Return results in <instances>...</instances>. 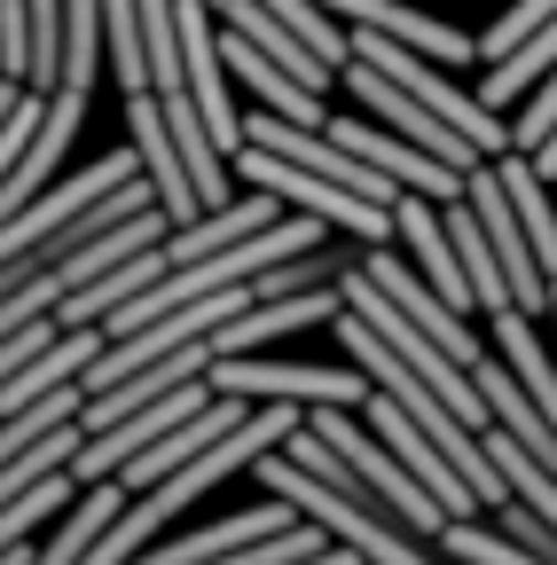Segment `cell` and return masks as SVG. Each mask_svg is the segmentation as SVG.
Wrapping results in <instances>:
<instances>
[{
	"mask_svg": "<svg viewBox=\"0 0 557 565\" xmlns=\"http://www.w3.org/2000/svg\"><path fill=\"white\" fill-rule=\"evenodd\" d=\"M338 79H345V87H354V95H362V103H369V110H377V118H385L393 134H408V141H416V150H432V158H448L456 173H471V166H486V150H479V141H471V134H456V126H448L440 110H425V103H416V95H408L400 79H385V71H377V63H362V55H345V71H338Z\"/></svg>",
	"mask_w": 557,
	"mask_h": 565,
	"instance_id": "cell-4",
	"label": "cell"
},
{
	"mask_svg": "<svg viewBox=\"0 0 557 565\" xmlns=\"http://www.w3.org/2000/svg\"><path fill=\"white\" fill-rule=\"evenodd\" d=\"M0 71H32V0H0Z\"/></svg>",
	"mask_w": 557,
	"mask_h": 565,
	"instance_id": "cell-17",
	"label": "cell"
},
{
	"mask_svg": "<svg viewBox=\"0 0 557 565\" xmlns=\"http://www.w3.org/2000/svg\"><path fill=\"white\" fill-rule=\"evenodd\" d=\"M549 126H557V63L542 71V87H534V95L518 103V118H511V141H518V150L534 158L542 141H549Z\"/></svg>",
	"mask_w": 557,
	"mask_h": 565,
	"instance_id": "cell-15",
	"label": "cell"
},
{
	"mask_svg": "<svg viewBox=\"0 0 557 565\" xmlns=\"http://www.w3.org/2000/svg\"><path fill=\"white\" fill-rule=\"evenodd\" d=\"M79 126H87V87H55V95H47V118H40V134H32V150L17 158L9 181H0V221H9V212H24V204L40 196V181H55L63 150L79 141Z\"/></svg>",
	"mask_w": 557,
	"mask_h": 565,
	"instance_id": "cell-9",
	"label": "cell"
},
{
	"mask_svg": "<svg viewBox=\"0 0 557 565\" xmlns=\"http://www.w3.org/2000/svg\"><path fill=\"white\" fill-rule=\"evenodd\" d=\"M345 291L338 282H314V291H283V299H251L244 315H228L213 330V353H259L267 338H291V330H314V322H338Z\"/></svg>",
	"mask_w": 557,
	"mask_h": 565,
	"instance_id": "cell-8",
	"label": "cell"
},
{
	"mask_svg": "<svg viewBox=\"0 0 557 565\" xmlns=\"http://www.w3.org/2000/svg\"><path fill=\"white\" fill-rule=\"evenodd\" d=\"M133 503V487L126 479H95V487H79L72 503H63V519H55V534L32 550V565H87V550L110 534V519Z\"/></svg>",
	"mask_w": 557,
	"mask_h": 565,
	"instance_id": "cell-10",
	"label": "cell"
},
{
	"mask_svg": "<svg viewBox=\"0 0 557 565\" xmlns=\"http://www.w3.org/2000/svg\"><path fill=\"white\" fill-rule=\"evenodd\" d=\"M322 9H330L338 24H369V32L400 40V47H425V55H432V63H448V71H463V63H486L471 32H456L448 17H425V9H408V0H322Z\"/></svg>",
	"mask_w": 557,
	"mask_h": 565,
	"instance_id": "cell-7",
	"label": "cell"
},
{
	"mask_svg": "<svg viewBox=\"0 0 557 565\" xmlns=\"http://www.w3.org/2000/svg\"><path fill=\"white\" fill-rule=\"evenodd\" d=\"M259 487L267 494H283V503H299L307 519H322L330 526V542H345V550H362L369 565H440L432 550H425V534L416 526H400L377 494H345V487H330V479H314L299 456H283V448H267L259 463Z\"/></svg>",
	"mask_w": 557,
	"mask_h": 565,
	"instance_id": "cell-1",
	"label": "cell"
},
{
	"mask_svg": "<svg viewBox=\"0 0 557 565\" xmlns=\"http://www.w3.org/2000/svg\"><path fill=\"white\" fill-rule=\"evenodd\" d=\"M534 166H542V181H557V126H549V141L534 150Z\"/></svg>",
	"mask_w": 557,
	"mask_h": 565,
	"instance_id": "cell-18",
	"label": "cell"
},
{
	"mask_svg": "<svg viewBox=\"0 0 557 565\" xmlns=\"http://www.w3.org/2000/svg\"><path fill=\"white\" fill-rule=\"evenodd\" d=\"M126 134H133V150H142V173H150L158 204L173 212V228H189L196 212H204V189H196V173H189V158H181V141H173L158 95H126Z\"/></svg>",
	"mask_w": 557,
	"mask_h": 565,
	"instance_id": "cell-6",
	"label": "cell"
},
{
	"mask_svg": "<svg viewBox=\"0 0 557 565\" xmlns=\"http://www.w3.org/2000/svg\"><path fill=\"white\" fill-rule=\"evenodd\" d=\"M549 330H557V282H549Z\"/></svg>",
	"mask_w": 557,
	"mask_h": 565,
	"instance_id": "cell-19",
	"label": "cell"
},
{
	"mask_svg": "<svg viewBox=\"0 0 557 565\" xmlns=\"http://www.w3.org/2000/svg\"><path fill=\"white\" fill-rule=\"evenodd\" d=\"M440 550H448L456 565H549V557L526 550L503 519H495V526H479V511H471V519H448V526H440Z\"/></svg>",
	"mask_w": 557,
	"mask_h": 565,
	"instance_id": "cell-14",
	"label": "cell"
},
{
	"mask_svg": "<svg viewBox=\"0 0 557 565\" xmlns=\"http://www.w3.org/2000/svg\"><path fill=\"white\" fill-rule=\"evenodd\" d=\"M236 173L259 181V189H275V196L299 204V212H322V221L345 228L354 244H393V236H400L393 204H377V196H362V189H345V181H330V173H314V166L275 158V150H259V141H244V150H236Z\"/></svg>",
	"mask_w": 557,
	"mask_h": 565,
	"instance_id": "cell-2",
	"label": "cell"
},
{
	"mask_svg": "<svg viewBox=\"0 0 557 565\" xmlns=\"http://www.w3.org/2000/svg\"><path fill=\"white\" fill-rule=\"evenodd\" d=\"M486 322H495V353L518 370V385H526V393L557 416V362L542 353V315H526V307H495Z\"/></svg>",
	"mask_w": 557,
	"mask_h": 565,
	"instance_id": "cell-12",
	"label": "cell"
},
{
	"mask_svg": "<svg viewBox=\"0 0 557 565\" xmlns=\"http://www.w3.org/2000/svg\"><path fill=\"white\" fill-rule=\"evenodd\" d=\"M213 393H244V401H345V408H362L377 393V377L362 362H345V370H322V362H259V353H213Z\"/></svg>",
	"mask_w": 557,
	"mask_h": 565,
	"instance_id": "cell-3",
	"label": "cell"
},
{
	"mask_svg": "<svg viewBox=\"0 0 557 565\" xmlns=\"http://www.w3.org/2000/svg\"><path fill=\"white\" fill-rule=\"evenodd\" d=\"M103 47H110V79L126 95H150V24H142V0H103Z\"/></svg>",
	"mask_w": 557,
	"mask_h": 565,
	"instance_id": "cell-13",
	"label": "cell"
},
{
	"mask_svg": "<svg viewBox=\"0 0 557 565\" xmlns=\"http://www.w3.org/2000/svg\"><path fill=\"white\" fill-rule=\"evenodd\" d=\"M181 47H189V87H196V110L213 126V141L236 158L244 150V110L228 103V55H221V17L204 0H181Z\"/></svg>",
	"mask_w": 557,
	"mask_h": 565,
	"instance_id": "cell-5",
	"label": "cell"
},
{
	"mask_svg": "<svg viewBox=\"0 0 557 565\" xmlns=\"http://www.w3.org/2000/svg\"><path fill=\"white\" fill-rule=\"evenodd\" d=\"M479 393H486V408H495V424L511 440H526L534 456H542V471H557V416L518 385V370L503 362V353H479Z\"/></svg>",
	"mask_w": 557,
	"mask_h": 565,
	"instance_id": "cell-11",
	"label": "cell"
},
{
	"mask_svg": "<svg viewBox=\"0 0 557 565\" xmlns=\"http://www.w3.org/2000/svg\"><path fill=\"white\" fill-rule=\"evenodd\" d=\"M542 17H557V0H511V9L479 32V55H486V63H495V55H511V47H518V40L542 24Z\"/></svg>",
	"mask_w": 557,
	"mask_h": 565,
	"instance_id": "cell-16",
	"label": "cell"
}]
</instances>
